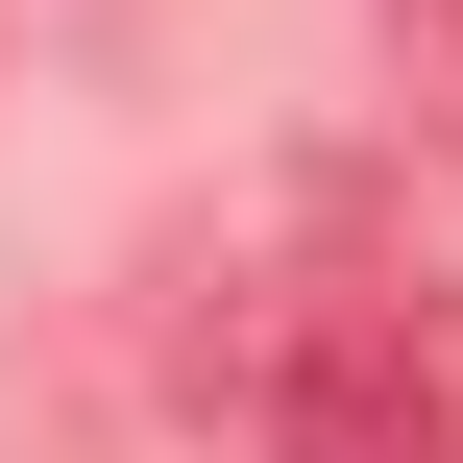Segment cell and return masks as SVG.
Wrapping results in <instances>:
<instances>
[{
    "label": "cell",
    "mask_w": 463,
    "mask_h": 463,
    "mask_svg": "<svg viewBox=\"0 0 463 463\" xmlns=\"http://www.w3.org/2000/svg\"><path fill=\"white\" fill-rule=\"evenodd\" d=\"M366 24H391V98H415V122L463 146V0H366Z\"/></svg>",
    "instance_id": "7a4b0ae2"
},
{
    "label": "cell",
    "mask_w": 463,
    "mask_h": 463,
    "mask_svg": "<svg viewBox=\"0 0 463 463\" xmlns=\"http://www.w3.org/2000/svg\"><path fill=\"white\" fill-rule=\"evenodd\" d=\"M195 391H220L269 463H463V269L269 293L244 342H195Z\"/></svg>",
    "instance_id": "6da1fadb"
}]
</instances>
